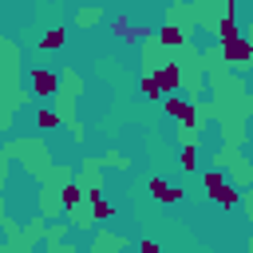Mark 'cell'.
<instances>
[{
  "label": "cell",
  "instance_id": "16",
  "mask_svg": "<svg viewBox=\"0 0 253 253\" xmlns=\"http://www.w3.org/2000/svg\"><path fill=\"white\" fill-rule=\"evenodd\" d=\"M36 126L55 130V126H63V115H59V111H51V107H43V111H36Z\"/></svg>",
  "mask_w": 253,
  "mask_h": 253
},
{
  "label": "cell",
  "instance_id": "18",
  "mask_svg": "<svg viewBox=\"0 0 253 253\" xmlns=\"http://www.w3.org/2000/svg\"><path fill=\"white\" fill-rule=\"evenodd\" d=\"M99 16H103L99 8H79V12H75V24H79V28H95Z\"/></svg>",
  "mask_w": 253,
  "mask_h": 253
},
{
  "label": "cell",
  "instance_id": "7",
  "mask_svg": "<svg viewBox=\"0 0 253 253\" xmlns=\"http://www.w3.org/2000/svg\"><path fill=\"white\" fill-rule=\"evenodd\" d=\"M186 32H190V28H178V24H162L154 40H158L162 47H186V43H190V36H186Z\"/></svg>",
  "mask_w": 253,
  "mask_h": 253
},
{
  "label": "cell",
  "instance_id": "22",
  "mask_svg": "<svg viewBox=\"0 0 253 253\" xmlns=\"http://www.w3.org/2000/svg\"><path fill=\"white\" fill-rule=\"evenodd\" d=\"M221 4H225V8H233V4H237V0H221Z\"/></svg>",
  "mask_w": 253,
  "mask_h": 253
},
{
  "label": "cell",
  "instance_id": "12",
  "mask_svg": "<svg viewBox=\"0 0 253 253\" xmlns=\"http://www.w3.org/2000/svg\"><path fill=\"white\" fill-rule=\"evenodd\" d=\"M87 206H91V221H111V217H115V206H111L103 194H91Z\"/></svg>",
  "mask_w": 253,
  "mask_h": 253
},
{
  "label": "cell",
  "instance_id": "10",
  "mask_svg": "<svg viewBox=\"0 0 253 253\" xmlns=\"http://www.w3.org/2000/svg\"><path fill=\"white\" fill-rule=\"evenodd\" d=\"M213 36H217V43H225V40H237V36H241V24H237V20L225 12V16L213 24Z\"/></svg>",
  "mask_w": 253,
  "mask_h": 253
},
{
  "label": "cell",
  "instance_id": "20",
  "mask_svg": "<svg viewBox=\"0 0 253 253\" xmlns=\"http://www.w3.org/2000/svg\"><path fill=\"white\" fill-rule=\"evenodd\" d=\"M138 253H158V241H150V237H142V241H138Z\"/></svg>",
  "mask_w": 253,
  "mask_h": 253
},
{
  "label": "cell",
  "instance_id": "5",
  "mask_svg": "<svg viewBox=\"0 0 253 253\" xmlns=\"http://www.w3.org/2000/svg\"><path fill=\"white\" fill-rule=\"evenodd\" d=\"M146 190H150V198H154V202H162V206H178V202H182V190H178L174 182L158 178V174L146 182Z\"/></svg>",
  "mask_w": 253,
  "mask_h": 253
},
{
  "label": "cell",
  "instance_id": "3",
  "mask_svg": "<svg viewBox=\"0 0 253 253\" xmlns=\"http://www.w3.org/2000/svg\"><path fill=\"white\" fill-rule=\"evenodd\" d=\"M59 87H63V75H55V71H47V67H32L28 71V91L32 95H59Z\"/></svg>",
  "mask_w": 253,
  "mask_h": 253
},
{
  "label": "cell",
  "instance_id": "14",
  "mask_svg": "<svg viewBox=\"0 0 253 253\" xmlns=\"http://www.w3.org/2000/svg\"><path fill=\"white\" fill-rule=\"evenodd\" d=\"M111 32H115L119 40H126V43H130V40H138V36H142L146 28H134V24H126V16H119V20L111 24Z\"/></svg>",
  "mask_w": 253,
  "mask_h": 253
},
{
  "label": "cell",
  "instance_id": "13",
  "mask_svg": "<svg viewBox=\"0 0 253 253\" xmlns=\"http://www.w3.org/2000/svg\"><path fill=\"white\" fill-rule=\"evenodd\" d=\"M63 40H67V32H63V28H47V32L40 36V51H59V47H63Z\"/></svg>",
  "mask_w": 253,
  "mask_h": 253
},
{
  "label": "cell",
  "instance_id": "8",
  "mask_svg": "<svg viewBox=\"0 0 253 253\" xmlns=\"http://www.w3.org/2000/svg\"><path fill=\"white\" fill-rule=\"evenodd\" d=\"M123 245H126V237H119V233H107V229H99L87 253H119Z\"/></svg>",
  "mask_w": 253,
  "mask_h": 253
},
{
  "label": "cell",
  "instance_id": "6",
  "mask_svg": "<svg viewBox=\"0 0 253 253\" xmlns=\"http://www.w3.org/2000/svg\"><path fill=\"white\" fill-rule=\"evenodd\" d=\"M154 75H158L162 95H178V87H182V67H178V63H158Z\"/></svg>",
  "mask_w": 253,
  "mask_h": 253
},
{
  "label": "cell",
  "instance_id": "2",
  "mask_svg": "<svg viewBox=\"0 0 253 253\" xmlns=\"http://www.w3.org/2000/svg\"><path fill=\"white\" fill-rule=\"evenodd\" d=\"M221 63H229V67H237V71H249V67H253V40H249V36L225 40V43H221Z\"/></svg>",
  "mask_w": 253,
  "mask_h": 253
},
{
  "label": "cell",
  "instance_id": "1",
  "mask_svg": "<svg viewBox=\"0 0 253 253\" xmlns=\"http://www.w3.org/2000/svg\"><path fill=\"white\" fill-rule=\"evenodd\" d=\"M202 186H206V194H210V202L213 206H221V210H233V206H241V186H233L229 178H221V170H206L202 174Z\"/></svg>",
  "mask_w": 253,
  "mask_h": 253
},
{
  "label": "cell",
  "instance_id": "9",
  "mask_svg": "<svg viewBox=\"0 0 253 253\" xmlns=\"http://www.w3.org/2000/svg\"><path fill=\"white\" fill-rule=\"evenodd\" d=\"M229 170H233V186H253V162H245L241 154H233V162H229Z\"/></svg>",
  "mask_w": 253,
  "mask_h": 253
},
{
  "label": "cell",
  "instance_id": "4",
  "mask_svg": "<svg viewBox=\"0 0 253 253\" xmlns=\"http://www.w3.org/2000/svg\"><path fill=\"white\" fill-rule=\"evenodd\" d=\"M162 111H166L170 119H178V123H198V107H194L190 99H178V95H166V99H162Z\"/></svg>",
  "mask_w": 253,
  "mask_h": 253
},
{
  "label": "cell",
  "instance_id": "11",
  "mask_svg": "<svg viewBox=\"0 0 253 253\" xmlns=\"http://www.w3.org/2000/svg\"><path fill=\"white\" fill-rule=\"evenodd\" d=\"M83 198H87V190H83L79 182H63V190H59V206H63V210H75Z\"/></svg>",
  "mask_w": 253,
  "mask_h": 253
},
{
  "label": "cell",
  "instance_id": "17",
  "mask_svg": "<svg viewBox=\"0 0 253 253\" xmlns=\"http://www.w3.org/2000/svg\"><path fill=\"white\" fill-rule=\"evenodd\" d=\"M178 166H182L186 174H194V170H198V142H186V146H182V154H178Z\"/></svg>",
  "mask_w": 253,
  "mask_h": 253
},
{
  "label": "cell",
  "instance_id": "19",
  "mask_svg": "<svg viewBox=\"0 0 253 253\" xmlns=\"http://www.w3.org/2000/svg\"><path fill=\"white\" fill-rule=\"evenodd\" d=\"M103 162H107V166H126V158H123L119 150H107V154H103Z\"/></svg>",
  "mask_w": 253,
  "mask_h": 253
},
{
  "label": "cell",
  "instance_id": "21",
  "mask_svg": "<svg viewBox=\"0 0 253 253\" xmlns=\"http://www.w3.org/2000/svg\"><path fill=\"white\" fill-rule=\"evenodd\" d=\"M4 170H8V158L0 154V182H4Z\"/></svg>",
  "mask_w": 253,
  "mask_h": 253
},
{
  "label": "cell",
  "instance_id": "15",
  "mask_svg": "<svg viewBox=\"0 0 253 253\" xmlns=\"http://www.w3.org/2000/svg\"><path fill=\"white\" fill-rule=\"evenodd\" d=\"M138 91H142V99L158 103V95H162V87H158V75H154V71H146V75L138 79Z\"/></svg>",
  "mask_w": 253,
  "mask_h": 253
}]
</instances>
